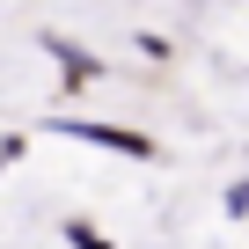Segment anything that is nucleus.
Returning a JSON list of instances; mask_svg holds the SVG:
<instances>
[{
	"label": "nucleus",
	"instance_id": "obj_1",
	"mask_svg": "<svg viewBox=\"0 0 249 249\" xmlns=\"http://www.w3.org/2000/svg\"><path fill=\"white\" fill-rule=\"evenodd\" d=\"M52 132H59V140H81V147H110V154H124V161H154V140H147V132H124V124H81V117H59Z\"/></svg>",
	"mask_w": 249,
	"mask_h": 249
},
{
	"label": "nucleus",
	"instance_id": "obj_2",
	"mask_svg": "<svg viewBox=\"0 0 249 249\" xmlns=\"http://www.w3.org/2000/svg\"><path fill=\"white\" fill-rule=\"evenodd\" d=\"M66 242H73V249H110V234H95L88 220H66Z\"/></svg>",
	"mask_w": 249,
	"mask_h": 249
},
{
	"label": "nucleus",
	"instance_id": "obj_3",
	"mask_svg": "<svg viewBox=\"0 0 249 249\" xmlns=\"http://www.w3.org/2000/svg\"><path fill=\"white\" fill-rule=\"evenodd\" d=\"M227 213H234V220H249V183H234V198H227Z\"/></svg>",
	"mask_w": 249,
	"mask_h": 249
}]
</instances>
